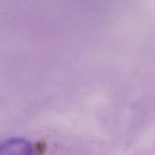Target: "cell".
Segmentation results:
<instances>
[{"label": "cell", "instance_id": "1", "mask_svg": "<svg viewBox=\"0 0 155 155\" xmlns=\"http://www.w3.org/2000/svg\"><path fill=\"white\" fill-rule=\"evenodd\" d=\"M0 155H38L30 142L24 138L13 137L1 143Z\"/></svg>", "mask_w": 155, "mask_h": 155}]
</instances>
